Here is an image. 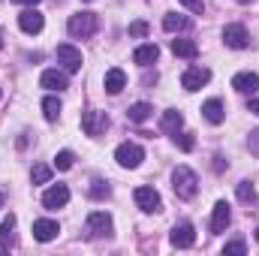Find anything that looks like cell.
<instances>
[{
	"label": "cell",
	"instance_id": "1",
	"mask_svg": "<svg viewBox=\"0 0 259 256\" xmlns=\"http://www.w3.org/2000/svg\"><path fill=\"white\" fill-rule=\"evenodd\" d=\"M97 15L91 12V9H84V12H75V15H69V21H66V33L72 36V39H88V36H94L97 33Z\"/></svg>",
	"mask_w": 259,
	"mask_h": 256
},
{
	"label": "cell",
	"instance_id": "2",
	"mask_svg": "<svg viewBox=\"0 0 259 256\" xmlns=\"http://www.w3.org/2000/svg\"><path fill=\"white\" fill-rule=\"evenodd\" d=\"M172 187H175V196L178 199H193L199 193V178L190 166H178L172 172Z\"/></svg>",
	"mask_w": 259,
	"mask_h": 256
},
{
	"label": "cell",
	"instance_id": "3",
	"mask_svg": "<svg viewBox=\"0 0 259 256\" xmlns=\"http://www.w3.org/2000/svg\"><path fill=\"white\" fill-rule=\"evenodd\" d=\"M115 160H118V166H124V169H139L142 160H145V151H142V145H136V142H121L118 151H115Z\"/></svg>",
	"mask_w": 259,
	"mask_h": 256
},
{
	"label": "cell",
	"instance_id": "4",
	"mask_svg": "<svg viewBox=\"0 0 259 256\" xmlns=\"http://www.w3.org/2000/svg\"><path fill=\"white\" fill-rule=\"evenodd\" d=\"M133 199H136V205H139L145 214H154V211L163 208V199H160V193L154 190V187H136Z\"/></svg>",
	"mask_w": 259,
	"mask_h": 256
},
{
	"label": "cell",
	"instance_id": "5",
	"mask_svg": "<svg viewBox=\"0 0 259 256\" xmlns=\"http://www.w3.org/2000/svg\"><path fill=\"white\" fill-rule=\"evenodd\" d=\"M88 235H91V238L112 235V217H109L106 211H91V214H88Z\"/></svg>",
	"mask_w": 259,
	"mask_h": 256
},
{
	"label": "cell",
	"instance_id": "6",
	"mask_svg": "<svg viewBox=\"0 0 259 256\" xmlns=\"http://www.w3.org/2000/svg\"><path fill=\"white\" fill-rule=\"evenodd\" d=\"M211 81V69H205V66H190V69H184V75H181V84H184V91H199V88H205Z\"/></svg>",
	"mask_w": 259,
	"mask_h": 256
},
{
	"label": "cell",
	"instance_id": "7",
	"mask_svg": "<svg viewBox=\"0 0 259 256\" xmlns=\"http://www.w3.org/2000/svg\"><path fill=\"white\" fill-rule=\"evenodd\" d=\"M223 42L229 49H247L250 46V33H247L244 24H226L223 27Z\"/></svg>",
	"mask_w": 259,
	"mask_h": 256
},
{
	"label": "cell",
	"instance_id": "8",
	"mask_svg": "<svg viewBox=\"0 0 259 256\" xmlns=\"http://www.w3.org/2000/svg\"><path fill=\"white\" fill-rule=\"evenodd\" d=\"M18 27H21L24 33H39V30L46 27V18H42V12H39V9L27 6V9L18 15Z\"/></svg>",
	"mask_w": 259,
	"mask_h": 256
},
{
	"label": "cell",
	"instance_id": "9",
	"mask_svg": "<svg viewBox=\"0 0 259 256\" xmlns=\"http://www.w3.org/2000/svg\"><path fill=\"white\" fill-rule=\"evenodd\" d=\"M106 127H109L106 112H94V109H88V112L81 115V130H84L88 136H100Z\"/></svg>",
	"mask_w": 259,
	"mask_h": 256
},
{
	"label": "cell",
	"instance_id": "10",
	"mask_svg": "<svg viewBox=\"0 0 259 256\" xmlns=\"http://www.w3.org/2000/svg\"><path fill=\"white\" fill-rule=\"evenodd\" d=\"M58 64H64L66 72H78L81 69V52L75 46H69V42L58 46Z\"/></svg>",
	"mask_w": 259,
	"mask_h": 256
},
{
	"label": "cell",
	"instance_id": "11",
	"mask_svg": "<svg viewBox=\"0 0 259 256\" xmlns=\"http://www.w3.org/2000/svg\"><path fill=\"white\" fill-rule=\"evenodd\" d=\"M66 202H69V187H66V184H55V187H49V190L42 193V205H46L49 211L64 208Z\"/></svg>",
	"mask_w": 259,
	"mask_h": 256
},
{
	"label": "cell",
	"instance_id": "12",
	"mask_svg": "<svg viewBox=\"0 0 259 256\" xmlns=\"http://www.w3.org/2000/svg\"><path fill=\"white\" fill-rule=\"evenodd\" d=\"M172 244L175 247H193V241H196V229H193V223H178L175 229H172Z\"/></svg>",
	"mask_w": 259,
	"mask_h": 256
},
{
	"label": "cell",
	"instance_id": "13",
	"mask_svg": "<svg viewBox=\"0 0 259 256\" xmlns=\"http://www.w3.org/2000/svg\"><path fill=\"white\" fill-rule=\"evenodd\" d=\"M232 88H235L238 94H256L259 91V75L250 72V69H247V72H238V75L232 78Z\"/></svg>",
	"mask_w": 259,
	"mask_h": 256
},
{
	"label": "cell",
	"instance_id": "14",
	"mask_svg": "<svg viewBox=\"0 0 259 256\" xmlns=\"http://www.w3.org/2000/svg\"><path fill=\"white\" fill-rule=\"evenodd\" d=\"M58 232H61V226H58L55 220H36V223H33V238L42 241V244H46V241H55Z\"/></svg>",
	"mask_w": 259,
	"mask_h": 256
},
{
	"label": "cell",
	"instance_id": "15",
	"mask_svg": "<svg viewBox=\"0 0 259 256\" xmlns=\"http://www.w3.org/2000/svg\"><path fill=\"white\" fill-rule=\"evenodd\" d=\"M39 84H42V88H49V91H58V94L69 88L66 72H61V69H46V72H42V78H39Z\"/></svg>",
	"mask_w": 259,
	"mask_h": 256
},
{
	"label": "cell",
	"instance_id": "16",
	"mask_svg": "<svg viewBox=\"0 0 259 256\" xmlns=\"http://www.w3.org/2000/svg\"><path fill=\"white\" fill-rule=\"evenodd\" d=\"M229 220H232L229 205H226V202H217V205H214V214H211V232H223V229L229 226Z\"/></svg>",
	"mask_w": 259,
	"mask_h": 256
},
{
	"label": "cell",
	"instance_id": "17",
	"mask_svg": "<svg viewBox=\"0 0 259 256\" xmlns=\"http://www.w3.org/2000/svg\"><path fill=\"white\" fill-rule=\"evenodd\" d=\"M157 58H160V49H157V42H145V46H139V49L133 52V61H136L139 66H151Z\"/></svg>",
	"mask_w": 259,
	"mask_h": 256
},
{
	"label": "cell",
	"instance_id": "18",
	"mask_svg": "<svg viewBox=\"0 0 259 256\" xmlns=\"http://www.w3.org/2000/svg\"><path fill=\"white\" fill-rule=\"evenodd\" d=\"M124 88H127V75H124V69H118V66L109 69V72H106V91H109L112 97H118Z\"/></svg>",
	"mask_w": 259,
	"mask_h": 256
},
{
	"label": "cell",
	"instance_id": "19",
	"mask_svg": "<svg viewBox=\"0 0 259 256\" xmlns=\"http://www.w3.org/2000/svg\"><path fill=\"white\" fill-rule=\"evenodd\" d=\"M202 115H205V121H208V124H223V118H226V112H223V103H220V100H208V103L202 106Z\"/></svg>",
	"mask_w": 259,
	"mask_h": 256
},
{
	"label": "cell",
	"instance_id": "20",
	"mask_svg": "<svg viewBox=\"0 0 259 256\" xmlns=\"http://www.w3.org/2000/svg\"><path fill=\"white\" fill-rule=\"evenodd\" d=\"M151 115H154V109L148 103H133L127 109V121H133V124H145Z\"/></svg>",
	"mask_w": 259,
	"mask_h": 256
},
{
	"label": "cell",
	"instance_id": "21",
	"mask_svg": "<svg viewBox=\"0 0 259 256\" xmlns=\"http://www.w3.org/2000/svg\"><path fill=\"white\" fill-rule=\"evenodd\" d=\"M172 52H175L178 58H187V61H193L196 55H199V46H196L193 39H172Z\"/></svg>",
	"mask_w": 259,
	"mask_h": 256
},
{
	"label": "cell",
	"instance_id": "22",
	"mask_svg": "<svg viewBox=\"0 0 259 256\" xmlns=\"http://www.w3.org/2000/svg\"><path fill=\"white\" fill-rule=\"evenodd\" d=\"M160 127H163V133H178V130L184 127V115H181V112H175V109H169V112H163Z\"/></svg>",
	"mask_w": 259,
	"mask_h": 256
},
{
	"label": "cell",
	"instance_id": "23",
	"mask_svg": "<svg viewBox=\"0 0 259 256\" xmlns=\"http://www.w3.org/2000/svg\"><path fill=\"white\" fill-rule=\"evenodd\" d=\"M12 229H15V217L9 214V217H6V220L0 223V247H3V250H6V247H9V244L15 241V235H12Z\"/></svg>",
	"mask_w": 259,
	"mask_h": 256
},
{
	"label": "cell",
	"instance_id": "24",
	"mask_svg": "<svg viewBox=\"0 0 259 256\" xmlns=\"http://www.w3.org/2000/svg\"><path fill=\"white\" fill-rule=\"evenodd\" d=\"M42 115H46V121H58L61 118V100L58 97H46L42 100Z\"/></svg>",
	"mask_w": 259,
	"mask_h": 256
},
{
	"label": "cell",
	"instance_id": "25",
	"mask_svg": "<svg viewBox=\"0 0 259 256\" xmlns=\"http://www.w3.org/2000/svg\"><path fill=\"white\" fill-rule=\"evenodd\" d=\"M163 27H166L169 33H175V30L187 27V18H184V15H178V12H166V18H163Z\"/></svg>",
	"mask_w": 259,
	"mask_h": 256
},
{
	"label": "cell",
	"instance_id": "26",
	"mask_svg": "<svg viewBox=\"0 0 259 256\" xmlns=\"http://www.w3.org/2000/svg\"><path fill=\"white\" fill-rule=\"evenodd\" d=\"M235 193H238V199H241V202H247V205H253V202H256V190H253V184H250V181H241V184L235 187Z\"/></svg>",
	"mask_w": 259,
	"mask_h": 256
},
{
	"label": "cell",
	"instance_id": "27",
	"mask_svg": "<svg viewBox=\"0 0 259 256\" xmlns=\"http://www.w3.org/2000/svg\"><path fill=\"white\" fill-rule=\"evenodd\" d=\"M72 163H75L72 151H61V154L55 157V169H61V172H66V169H72Z\"/></svg>",
	"mask_w": 259,
	"mask_h": 256
},
{
	"label": "cell",
	"instance_id": "28",
	"mask_svg": "<svg viewBox=\"0 0 259 256\" xmlns=\"http://www.w3.org/2000/svg\"><path fill=\"white\" fill-rule=\"evenodd\" d=\"M30 178H33V184H49V178H52V169H49V166H33Z\"/></svg>",
	"mask_w": 259,
	"mask_h": 256
},
{
	"label": "cell",
	"instance_id": "29",
	"mask_svg": "<svg viewBox=\"0 0 259 256\" xmlns=\"http://www.w3.org/2000/svg\"><path fill=\"white\" fill-rule=\"evenodd\" d=\"M172 136H175V145H178V148H181V151H193V136H190V133H181V130H178V133H172Z\"/></svg>",
	"mask_w": 259,
	"mask_h": 256
},
{
	"label": "cell",
	"instance_id": "30",
	"mask_svg": "<svg viewBox=\"0 0 259 256\" xmlns=\"http://www.w3.org/2000/svg\"><path fill=\"white\" fill-rule=\"evenodd\" d=\"M109 193H112V187H109L106 181H94V184H91V196H94V199H109Z\"/></svg>",
	"mask_w": 259,
	"mask_h": 256
},
{
	"label": "cell",
	"instance_id": "31",
	"mask_svg": "<svg viewBox=\"0 0 259 256\" xmlns=\"http://www.w3.org/2000/svg\"><path fill=\"white\" fill-rule=\"evenodd\" d=\"M223 253L226 256H244L247 253V244H244V241H229V244L223 247Z\"/></svg>",
	"mask_w": 259,
	"mask_h": 256
},
{
	"label": "cell",
	"instance_id": "32",
	"mask_svg": "<svg viewBox=\"0 0 259 256\" xmlns=\"http://www.w3.org/2000/svg\"><path fill=\"white\" fill-rule=\"evenodd\" d=\"M130 36H148V24L145 21H133L130 24Z\"/></svg>",
	"mask_w": 259,
	"mask_h": 256
},
{
	"label": "cell",
	"instance_id": "33",
	"mask_svg": "<svg viewBox=\"0 0 259 256\" xmlns=\"http://www.w3.org/2000/svg\"><path fill=\"white\" fill-rule=\"evenodd\" d=\"M247 148H250V154H256V157H259V130H253V133H250Z\"/></svg>",
	"mask_w": 259,
	"mask_h": 256
},
{
	"label": "cell",
	"instance_id": "34",
	"mask_svg": "<svg viewBox=\"0 0 259 256\" xmlns=\"http://www.w3.org/2000/svg\"><path fill=\"white\" fill-rule=\"evenodd\" d=\"M181 3H184L187 9H193V12H202V9H205V0H181Z\"/></svg>",
	"mask_w": 259,
	"mask_h": 256
},
{
	"label": "cell",
	"instance_id": "35",
	"mask_svg": "<svg viewBox=\"0 0 259 256\" xmlns=\"http://www.w3.org/2000/svg\"><path fill=\"white\" fill-rule=\"evenodd\" d=\"M214 169H217V172H223V169H226V163H223V157H214Z\"/></svg>",
	"mask_w": 259,
	"mask_h": 256
},
{
	"label": "cell",
	"instance_id": "36",
	"mask_svg": "<svg viewBox=\"0 0 259 256\" xmlns=\"http://www.w3.org/2000/svg\"><path fill=\"white\" fill-rule=\"evenodd\" d=\"M247 112H253V115L259 118V100H250V106H247Z\"/></svg>",
	"mask_w": 259,
	"mask_h": 256
},
{
	"label": "cell",
	"instance_id": "37",
	"mask_svg": "<svg viewBox=\"0 0 259 256\" xmlns=\"http://www.w3.org/2000/svg\"><path fill=\"white\" fill-rule=\"evenodd\" d=\"M12 3H21V6H36L39 0H12Z\"/></svg>",
	"mask_w": 259,
	"mask_h": 256
},
{
	"label": "cell",
	"instance_id": "38",
	"mask_svg": "<svg viewBox=\"0 0 259 256\" xmlns=\"http://www.w3.org/2000/svg\"><path fill=\"white\" fill-rule=\"evenodd\" d=\"M0 208H3V193H0Z\"/></svg>",
	"mask_w": 259,
	"mask_h": 256
},
{
	"label": "cell",
	"instance_id": "39",
	"mask_svg": "<svg viewBox=\"0 0 259 256\" xmlns=\"http://www.w3.org/2000/svg\"><path fill=\"white\" fill-rule=\"evenodd\" d=\"M0 49H3V36H0Z\"/></svg>",
	"mask_w": 259,
	"mask_h": 256
},
{
	"label": "cell",
	"instance_id": "40",
	"mask_svg": "<svg viewBox=\"0 0 259 256\" xmlns=\"http://www.w3.org/2000/svg\"><path fill=\"white\" fill-rule=\"evenodd\" d=\"M238 3H250V0H238Z\"/></svg>",
	"mask_w": 259,
	"mask_h": 256
},
{
	"label": "cell",
	"instance_id": "41",
	"mask_svg": "<svg viewBox=\"0 0 259 256\" xmlns=\"http://www.w3.org/2000/svg\"><path fill=\"white\" fill-rule=\"evenodd\" d=\"M256 241H259V229H256Z\"/></svg>",
	"mask_w": 259,
	"mask_h": 256
},
{
	"label": "cell",
	"instance_id": "42",
	"mask_svg": "<svg viewBox=\"0 0 259 256\" xmlns=\"http://www.w3.org/2000/svg\"><path fill=\"white\" fill-rule=\"evenodd\" d=\"M0 97H3V91H0Z\"/></svg>",
	"mask_w": 259,
	"mask_h": 256
}]
</instances>
